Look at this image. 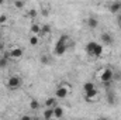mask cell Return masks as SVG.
<instances>
[{
  "instance_id": "ac0fdd59",
  "label": "cell",
  "mask_w": 121,
  "mask_h": 120,
  "mask_svg": "<svg viewBox=\"0 0 121 120\" xmlns=\"http://www.w3.org/2000/svg\"><path fill=\"white\" fill-rule=\"evenodd\" d=\"M30 107H31V110H38V109H39V103H38V100L31 99L30 100Z\"/></svg>"
},
{
  "instance_id": "9a60e30c",
  "label": "cell",
  "mask_w": 121,
  "mask_h": 120,
  "mask_svg": "<svg viewBox=\"0 0 121 120\" xmlns=\"http://www.w3.org/2000/svg\"><path fill=\"white\" fill-rule=\"evenodd\" d=\"M62 116H63V107H60V106H55V107H54V117L60 119Z\"/></svg>"
},
{
  "instance_id": "8992f818",
  "label": "cell",
  "mask_w": 121,
  "mask_h": 120,
  "mask_svg": "<svg viewBox=\"0 0 121 120\" xmlns=\"http://www.w3.org/2000/svg\"><path fill=\"white\" fill-rule=\"evenodd\" d=\"M9 55H10V60H18L23 57V50L20 47H14L9 51Z\"/></svg>"
},
{
  "instance_id": "30bf717a",
  "label": "cell",
  "mask_w": 121,
  "mask_h": 120,
  "mask_svg": "<svg viewBox=\"0 0 121 120\" xmlns=\"http://www.w3.org/2000/svg\"><path fill=\"white\" fill-rule=\"evenodd\" d=\"M56 103H58V102H56V97H48V99L45 100V106H47V109H54L55 106H58Z\"/></svg>"
},
{
  "instance_id": "4fadbf2b",
  "label": "cell",
  "mask_w": 121,
  "mask_h": 120,
  "mask_svg": "<svg viewBox=\"0 0 121 120\" xmlns=\"http://www.w3.org/2000/svg\"><path fill=\"white\" fill-rule=\"evenodd\" d=\"M31 32L32 35H41V26H38L37 23L31 24Z\"/></svg>"
},
{
  "instance_id": "1f68e13d",
  "label": "cell",
  "mask_w": 121,
  "mask_h": 120,
  "mask_svg": "<svg viewBox=\"0 0 121 120\" xmlns=\"http://www.w3.org/2000/svg\"><path fill=\"white\" fill-rule=\"evenodd\" d=\"M75 120H78V119H75Z\"/></svg>"
},
{
  "instance_id": "d4e9b609",
  "label": "cell",
  "mask_w": 121,
  "mask_h": 120,
  "mask_svg": "<svg viewBox=\"0 0 121 120\" xmlns=\"http://www.w3.org/2000/svg\"><path fill=\"white\" fill-rule=\"evenodd\" d=\"M20 120H32V119H31L30 116H28V115H24V116H23V117H21Z\"/></svg>"
},
{
  "instance_id": "277c9868",
  "label": "cell",
  "mask_w": 121,
  "mask_h": 120,
  "mask_svg": "<svg viewBox=\"0 0 121 120\" xmlns=\"http://www.w3.org/2000/svg\"><path fill=\"white\" fill-rule=\"evenodd\" d=\"M113 76H114V72L111 68H103L101 72H100V76L99 79L103 82V83H110L113 81Z\"/></svg>"
},
{
  "instance_id": "7402d4cb",
  "label": "cell",
  "mask_w": 121,
  "mask_h": 120,
  "mask_svg": "<svg viewBox=\"0 0 121 120\" xmlns=\"http://www.w3.org/2000/svg\"><path fill=\"white\" fill-rule=\"evenodd\" d=\"M41 62H42L44 65H49V64H51V58H49L48 55H42V57H41Z\"/></svg>"
},
{
  "instance_id": "5bb4252c",
  "label": "cell",
  "mask_w": 121,
  "mask_h": 120,
  "mask_svg": "<svg viewBox=\"0 0 121 120\" xmlns=\"http://www.w3.org/2000/svg\"><path fill=\"white\" fill-rule=\"evenodd\" d=\"M86 23H87V26H89L90 28H96V27L99 26V20H97L96 17H89Z\"/></svg>"
},
{
  "instance_id": "cb8c5ba5",
  "label": "cell",
  "mask_w": 121,
  "mask_h": 120,
  "mask_svg": "<svg viewBox=\"0 0 121 120\" xmlns=\"http://www.w3.org/2000/svg\"><path fill=\"white\" fill-rule=\"evenodd\" d=\"M7 21V16L6 14H0V24H4Z\"/></svg>"
},
{
  "instance_id": "83f0119b",
  "label": "cell",
  "mask_w": 121,
  "mask_h": 120,
  "mask_svg": "<svg viewBox=\"0 0 121 120\" xmlns=\"http://www.w3.org/2000/svg\"><path fill=\"white\" fill-rule=\"evenodd\" d=\"M1 4H3V0H0V6H1Z\"/></svg>"
},
{
  "instance_id": "7a4b0ae2",
  "label": "cell",
  "mask_w": 121,
  "mask_h": 120,
  "mask_svg": "<svg viewBox=\"0 0 121 120\" xmlns=\"http://www.w3.org/2000/svg\"><path fill=\"white\" fill-rule=\"evenodd\" d=\"M86 52L91 55V57H96L99 58L101 54H103V45L99 44V42H94V41H90L86 44Z\"/></svg>"
},
{
  "instance_id": "f546056e",
  "label": "cell",
  "mask_w": 121,
  "mask_h": 120,
  "mask_svg": "<svg viewBox=\"0 0 121 120\" xmlns=\"http://www.w3.org/2000/svg\"><path fill=\"white\" fill-rule=\"evenodd\" d=\"M0 40H1V32H0Z\"/></svg>"
},
{
  "instance_id": "44dd1931",
  "label": "cell",
  "mask_w": 121,
  "mask_h": 120,
  "mask_svg": "<svg viewBox=\"0 0 121 120\" xmlns=\"http://www.w3.org/2000/svg\"><path fill=\"white\" fill-rule=\"evenodd\" d=\"M7 64H9V58H6V57L3 55V57L0 58V68H6Z\"/></svg>"
},
{
  "instance_id": "4316f807",
  "label": "cell",
  "mask_w": 121,
  "mask_h": 120,
  "mask_svg": "<svg viewBox=\"0 0 121 120\" xmlns=\"http://www.w3.org/2000/svg\"><path fill=\"white\" fill-rule=\"evenodd\" d=\"M0 51H3V44L0 42Z\"/></svg>"
},
{
  "instance_id": "e0dca14e",
  "label": "cell",
  "mask_w": 121,
  "mask_h": 120,
  "mask_svg": "<svg viewBox=\"0 0 121 120\" xmlns=\"http://www.w3.org/2000/svg\"><path fill=\"white\" fill-rule=\"evenodd\" d=\"M51 32V27H49V24H44L42 27H41V35H48Z\"/></svg>"
},
{
  "instance_id": "5b68a950",
  "label": "cell",
  "mask_w": 121,
  "mask_h": 120,
  "mask_svg": "<svg viewBox=\"0 0 121 120\" xmlns=\"http://www.w3.org/2000/svg\"><path fill=\"white\" fill-rule=\"evenodd\" d=\"M69 90H70V86H69L68 83H63V85H60L59 88L56 89V99H65V97L68 96Z\"/></svg>"
},
{
  "instance_id": "6da1fadb",
  "label": "cell",
  "mask_w": 121,
  "mask_h": 120,
  "mask_svg": "<svg viewBox=\"0 0 121 120\" xmlns=\"http://www.w3.org/2000/svg\"><path fill=\"white\" fill-rule=\"evenodd\" d=\"M68 41H69V37L66 34L60 35V38L56 41V44L54 47V54L55 55L60 57V55H63L66 52V50H68Z\"/></svg>"
},
{
  "instance_id": "ffe728a7",
  "label": "cell",
  "mask_w": 121,
  "mask_h": 120,
  "mask_svg": "<svg viewBox=\"0 0 121 120\" xmlns=\"http://www.w3.org/2000/svg\"><path fill=\"white\" fill-rule=\"evenodd\" d=\"M27 16H28L30 18H35V17L38 16V11H37V10H34V9H31V10L27 11Z\"/></svg>"
},
{
  "instance_id": "ba28073f",
  "label": "cell",
  "mask_w": 121,
  "mask_h": 120,
  "mask_svg": "<svg viewBox=\"0 0 121 120\" xmlns=\"http://www.w3.org/2000/svg\"><path fill=\"white\" fill-rule=\"evenodd\" d=\"M108 9H110V11L114 13V14L121 13V1H113V3H110Z\"/></svg>"
},
{
  "instance_id": "2e32d148",
  "label": "cell",
  "mask_w": 121,
  "mask_h": 120,
  "mask_svg": "<svg viewBox=\"0 0 121 120\" xmlns=\"http://www.w3.org/2000/svg\"><path fill=\"white\" fill-rule=\"evenodd\" d=\"M52 117H54V109H45L44 110V119L51 120Z\"/></svg>"
},
{
  "instance_id": "7c38bea8",
  "label": "cell",
  "mask_w": 121,
  "mask_h": 120,
  "mask_svg": "<svg viewBox=\"0 0 121 120\" xmlns=\"http://www.w3.org/2000/svg\"><path fill=\"white\" fill-rule=\"evenodd\" d=\"M83 93H87V92H90V90H93V89H96V86H94V83L93 82H86V83H83Z\"/></svg>"
},
{
  "instance_id": "52a82bcc",
  "label": "cell",
  "mask_w": 121,
  "mask_h": 120,
  "mask_svg": "<svg viewBox=\"0 0 121 120\" xmlns=\"http://www.w3.org/2000/svg\"><path fill=\"white\" fill-rule=\"evenodd\" d=\"M100 40H101V42H103L104 45H111V44L114 42V37H113L110 32H103L101 37H100Z\"/></svg>"
},
{
  "instance_id": "3957f363",
  "label": "cell",
  "mask_w": 121,
  "mask_h": 120,
  "mask_svg": "<svg viewBox=\"0 0 121 120\" xmlns=\"http://www.w3.org/2000/svg\"><path fill=\"white\" fill-rule=\"evenodd\" d=\"M21 83H23L21 78H20L18 75H13V76H10V78L7 79L6 86H7L9 89H11V90H17L20 86H21Z\"/></svg>"
},
{
  "instance_id": "d6986e66",
  "label": "cell",
  "mask_w": 121,
  "mask_h": 120,
  "mask_svg": "<svg viewBox=\"0 0 121 120\" xmlns=\"http://www.w3.org/2000/svg\"><path fill=\"white\" fill-rule=\"evenodd\" d=\"M38 41H39L38 35H31V37H30V45H32V47L38 45Z\"/></svg>"
},
{
  "instance_id": "603a6c76",
  "label": "cell",
  "mask_w": 121,
  "mask_h": 120,
  "mask_svg": "<svg viewBox=\"0 0 121 120\" xmlns=\"http://www.w3.org/2000/svg\"><path fill=\"white\" fill-rule=\"evenodd\" d=\"M24 6H26L24 1H20V0H16V1H14V7H17V9H23Z\"/></svg>"
},
{
  "instance_id": "9c48e42d",
  "label": "cell",
  "mask_w": 121,
  "mask_h": 120,
  "mask_svg": "<svg viewBox=\"0 0 121 120\" xmlns=\"http://www.w3.org/2000/svg\"><path fill=\"white\" fill-rule=\"evenodd\" d=\"M106 100H107L108 105H114V103H116V93H114L113 90L108 89L106 92Z\"/></svg>"
},
{
  "instance_id": "484cf974",
  "label": "cell",
  "mask_w": 121,
  "mask_h": 120,
  "mask_svg": "<svg viewBox=\"0 0 121 120\" xmlns=\"http://www.w3.org/2000/svg\"><path fill=\"white\" fill-rule=\"evenodd\" d=\"M118 23H120V26H121V14L118 16Z\"/></svg>"
},
{
  "instance_id": "4dcf8cb0",
  "label": "cell",
  "mask_w": 121,
  "mask_h": 120,
  "mask_svg": "<svg viewBox=\"0 0 121 120\" xmlns=\"http://www.w3.org/2000/svg\"><path fill=\"white\" fill-rule=\"evenodd\" d=\"M99 120H106V119H99Z\"/></svg>"
},
{
  "instance_id": "8fae6325",
  "label": "cell",
  "mask_w": 121,
  "mask_h": 120,
  "mask_svg": "<svg viewBox=\"0 0 121 120\" xmlns=\"http://www.w3.org/2000/svg\"><path fill=\"white\" fill-rule=\"evenodd\" d=\"M96 96H97V89H93L90 92H87V93H85V99L87 102H93L96 99Z\"/></svg>"
},
{
  "instance_id": "f1b7e54d",
  "label": "cell",
  "mask_w": 121,
  "mask_h": 120,
  "mask_svg": "<svg viewBox=\"0 0 121 120\" xmlns=\"http://www.w3.org/2000/svg\"><path fill=\"white\" fill-rule=\"evenodd\" d=\"M32 120H41V119H38V117H35V119H32Z\"/></svg>"
}]
</instances>
